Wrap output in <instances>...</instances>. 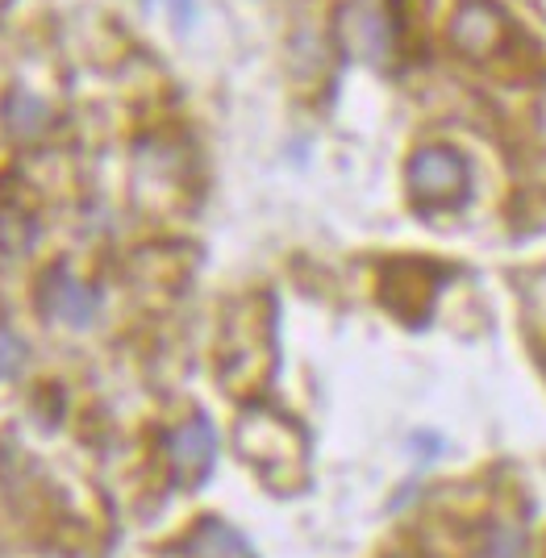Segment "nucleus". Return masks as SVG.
<instances>
[{
	"mask_svg": "<svg viewBox=\"0 0 546 558\" xmlns=\"http://www.w3.org/2000/svg\"><path fill=\"white\" fill-rule=\"evenodd\" d=\"M409 187L429 205L454 201L468 187V159L451 146H426L409 159Z\"/></svg>",
	"mask_w": 546,
	"mask_h": 558,
	"instance_id": "obj_1",
	"label": "nucleus"
},
{
	"mask_svg": "<svg viewBox=\"0 0 546 558\" xmlns=\"http://www.w3.org/2000/svg\"><path fill=\"white\" fill-rule=\"evenodd\" d=\"M167 459H171V475L180 488H196L209 471H214L217 459V434L205 417H192L184 425L171 429L167 438Z\"/></svg>",
	"mask_w": 546,
	"mask_h": 558,
	"instance_id": "obj_2",
	"label": "nucleus"
},
{
	"mask_svg": "<svg viewBox=\"0 0 546 558\" xmlns=\"http://www.w3.org/2000/svg\"><path fill=\"white\" fill-rule=\"evenodd\" d=\"M96 292L88 283H80V279L68 271V267H54L47 279H43V313H47L50 322H63V326H88L96 317Z\"/></svg>",
	"mask_w": 546,
	"mask_h": 558,
	"instance_id": "obj_3",
	"label": "nucleus"
},
{
	"mask_svg": "<svg viewBox=\"0 0 546 558\" xmlns=\"http://www.w3.org/2000/svg\"><path fill=\"white\" fill-rule=\"evenodd\" d=\"M454 47L468 54H488L505 38V17L493 0H463L454 13Z\"/></svg>",
	"mask_w": 546,
	"mask_h": 558,
	"instance_id": "obj_4",
	"label": "nucleus"
},
{
	"mask_svg": "<svg viewBox=\"0 0 546 558\" xmlns=\"http://www.w3.org/2000/svg\"><path fill=\"white\" fill-rule=\"evenodd\" d=\"M4 125H9V134L17 142L38 138V134H47V125H50V105L43 96L25 93V88H13V93L4 96Z\"/></svg>",
	"mask_w": 546,
	"mask_h": 558,
	"instance_id": "obj_5",
	"label": "nucleus"
},
{
	"mask_svg": "<svg viewBox=\"0 0 546 558\" xmlns=\"http://www.w3.org/2000/svg\"><path fill=\"white\" fill-rule=\"evenodd\" d=\"M192 555L196 558H251V546L221 521H205V530L192 537Z\"/></svg>",
	"mask_w": 546,
	"mask_h": 558,
	"instance_id": "obj_6",
	"label": "nucleus"
},
{
	"mask_svg": "<svg viewBox=\"0 0 546 558\" xmlns=\"http://www.w3.org/2000/svg\"><path fill=\"white\" fill-rule=\"evenodd\" d=\"M25 363V347L17 333H9V329H0V379H9V375H17Z\"/></svg>",
	"mask_w": 546,
	"mask_h": 558,
	"instance_id": "obj_7",
	"label": "nucleus"
},
{
	"mask_svg": "<svg viewBox=\"0 0 546 558\" xmlns=\"http://www.w3.org/2000/svg\"><path fill=\"white\" fill-rule=\"evenodd\" d=\"M171 9H175V17H180V22H189V13H192V0H171Z\"/></svg>",
	"mask_w": 546,
	"mask_h": 558,
	"instance_id": "obj_8",
	"label": "nucleus"
}]
</instances>
